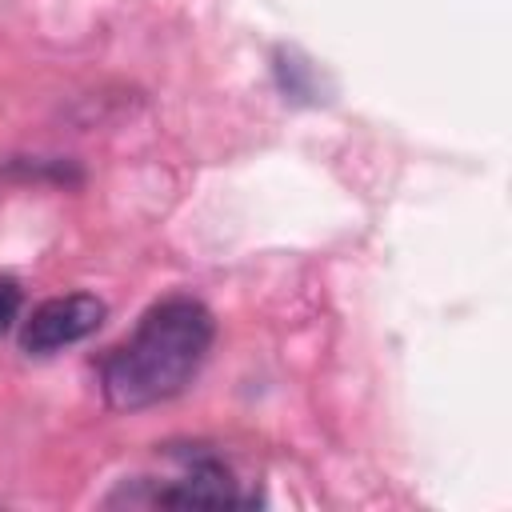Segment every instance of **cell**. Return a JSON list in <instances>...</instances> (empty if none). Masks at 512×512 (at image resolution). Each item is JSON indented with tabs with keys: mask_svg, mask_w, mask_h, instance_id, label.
I'll return each mask as SVG.
<instances>
[{
	"mask_svg": "<svg viewBox=\"0 0 512 512\" xmlns=\"http://www.w3.org/2000/svg\"><path fill=\"white\" fill-rule=\"evenodd\" d=\"M212 332V312L192 296L152 304L136 332L100 364L104 400L120 412H136L184 392L212 348Z\"/></svg>",
	"mask_w": 512,
	"mask_h": 512,
	"instance_id": "6da1fadb",
	"label": "cell"
},
{
	"mask_svg": "<svg viewBox=\"0 0 512 512\" xmlns=\"http://www.w3.org/2000/svg\"><path fill=\"white\" fill-rule=\"evenodd\" d=\"M108 308L104 300L88 296V292H72V296H52L40 308H32V316L20 328V348L32 356H48L60 352L84 336H92L104 324Z\"/></svg>",
	"mask_w": 512,
	"mask_h": 512,
	"instance_id": "7a4b0ae2",
	"label": "cell"
},
{
	"mask_svg": "<svg viewBox=\"0 0 512 512\" xmlns=\"http://www.w3.org/2000/svg\"><path fill=\"white\" fill-rule=\"evenodd\" d=\"M152 500L164 508H240V504H252V496H244L236 488L232 472L212 456L192 460L188 472L180 480H172L168 488H160Z\"/></svg>",
	"mask_w": 512,
	"mask_h": 512,
	"instance_id": "3957f363",
	"label": "cell"
},
{
	"mask_svg": "<svg viewBox=\"0 0 512 512\" xmlns=\"http://www.w3.org/2000/svg\"><path fill=\"white\" fill-rule=\"evenodd\" d=\"M20 304H24L20 284H16V280H8V276H0V332H8V328H12V320L20 316Z\"/></svg>",
	"mask_w": 512,
	"mask_h": 512,
	"instance_id": "277c9868",
	"label": "cell"
}]
</instances>
